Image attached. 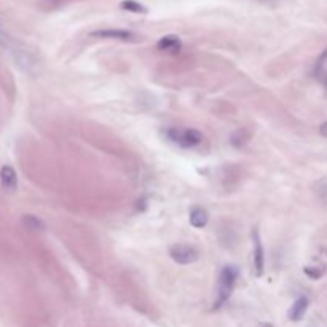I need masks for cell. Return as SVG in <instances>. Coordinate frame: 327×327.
Here are the masks:
<instances>
[{"label":"cell","mask_w":327,"mask_h":327,"mask_svg":"<svg viewBox=\"0 0 327 327\" xmlns=\"http://www.w3.org/2000/svg\"><path fill=\"white\" fill-rule=\"evenodd\" d=\"M260 327H273L271 324H260Z\"/></svg>","instance_id":"2e32d148"},{"label":"cell","mask_w":327,"mask_h":327,"mask_svg":"<svg viewBox=\"0 0 327 327\" xmlns=\"http://www.w3.org/2000/svg\"><path fill=\"white\" fill-rule=\"evenodd\" d=\"M157 48L161 52H171V53H178L182 48V42L178 35H165L163 39L158 40Z\"/></svg>","instance_id":"9c48e42d"},{"label":"cell","mask_w":327,"mask_h":327,"mask_svg":"<svg viewBox=\"0 0 327 327\" xmlns=\"http://www.w3.org/2000/svg\"><path fill=\"white\" fill-rule=\"evenodd\" d=\"M5 49L11 55V58H13L15 64L19 66L24 72H28L31 75L40 72V59L26 43L16 40L13 37Z\"/></svg>","instance_id":"6da1fadb"},{"label":"cell","mask_w":327,"mask_h":327,"mask_svg":"<svg viewBox=\"0 0 327 327\" xmlns=\"http://www.w3.org/2000/svg\"><path fill=\"white\" fill-rule=\"evenodd\" d=\"M166 136L172 144L182 148H195L203 142V134L193 128H169Z\"/></svg>","instance_id":"3957f363"},{"label":"cell","mask_w":327,"mask_h":327,"mask_svg":"<svg viewBox=\"0 0 327 327\" xmlns=\"http://www.w3.org/2000/svg\"><path fill=\"white\" fill-rule=\"evenodd\" d=\"M21 222L24 225V229H28L31 232H43L45 230V223L37 216H32V214H26Z\"/></svg>","instance_id":"8fae6325"},{"label":"cell","mask_w":327,"mask_h":327,"mask_svg":"<svg viewBox=\"0 0 327 327\" xmlns=\"http://www.w3.org/2000/svg\"><path fill=\"white\" fill-rule=\"evenodd\" d=\"M253 244H254V254H253L254 273H256V276H262L263 267H265V256H263V246H262L260 235L257 230L253 232Z\"/></svg>","instance_id":"5b68a950"},{"label":"cell","mask_w":327,"mask_h":327,"mask_svg":"<svg viewBox=\"0 0 327 327\" xmlns=\"http://www.w3.org/2000/svg\"><path fill=\"white\" fill-rule=\"evenodd\" d=\"M325 61H327V49H324V53L319 56V59H318V62H316V75H318V77H319L321 72H322V67H324V64H325Z\"/></svg>","instance_id":"5bb4252c"},{"label":"cell","mask_w":327,"mask_h":327,"mask_svg":"<svg viewBox=\"0 0 327 327\" xmlns=\"http://www.w3.org/2000/svg\"><path fill=\"white\" fill-rule=\"evenodd\" d=\"M305 274L310 276L311 280H319L322 273H324V268H319V267H305L304 268Z\"/></svg>","instance_id":"4fadbf2b"},{"label":"cell","mask_w":327,"mask_h":327,"mask_svg":"<svg viewBox=\"0 0 327 327\" xmlns=\"http://www.w3.org/2000/svg\"><path fill=\"white\" fill-rule=\"evenodd\" d=\"M120 7L127 11H131V13H141V15L147 13V8L142 4L136 2V0H123V2L120 4Z\"/></svg>","instance_id":"7c38bea8"},{"label":"cell","mask_w":327,"mask_h":327,"mask_svg":"<svg viewBox=\"0 0 327 327\" xmlns=\"http://www.w3.org/2000/svg\"><path fill=\"white\" fill-rule=\"evenodd\" d=\"M91 37H99V39H115L121 42H133L136 40V35L131 31L124 29H100L91 32Z\"/></svg>","instance_id":"8992f818"},{"label":"cell","mask_w":327,"mask_h":327,"mask_svg":"<svg viewBox=\"0 0 327 327\" xmlns=\"http://www.w3.org/2000/svg\"><path fill=\"white\" fill-rule=\"evenodd\" d=\"M263 2H270V0H263Z\"/></svg>","instance_id":"e0dca14e"},{"label":"cell","mask_w":327,"mask_h":327,"mask_svg":"<svg viewBox=\"0 0 327 327\" xmlns=\"http://www.w3.org/2000/svg\"><path fill=\"white\" fill-rule=\"evenodd\" d=\"M169 256L181 265H190L199 259V253L190 244H174L169 249Z\"/></svg>","instance_id":"277c9868"},{"label":"cell","mask_w":327,"mask_h":327,"mask_svg":"<svg viewBox=\"0 0 327 327\" xmlns=\"http://www.w3.org/2000/svg\"><path fill=\"white\" fill-rule=\"evenodd\" d=\"M308 305H310L308 297H305V295L298 297V298L294 301V304H292V307L289 308L287 318L291 319V321H294V322L300 321L301 318L305 316V313H307V310H308Z\"/></svg>","instance_id":"ba28073f"},{"label":"cell","mask_w":327,"mask_h":327,"mask_svg":"<svg viewBox=\"0 0 327 327\" xmlns=\"http://www.w3.org/2000/svg\"><path fill=\"white\" fill-rule=\"evenodd\" d=\"M238 268L235 265H227L223 267L220 274H219V287H217V300L214 301V310H219L220 307H223V304L230 298L236 280H238Z\"/></svg>","instance_id":"7a4b0ae2"},{"label":"cell","mask_w":327,"mask_h":327,"mask_svg":"<svg viewBox=\"0 0 327 327\" xmlns=\"http://www.w3.org/2000/svg\"><path fill=\"white\" fill-rule=\"evenodd\" d=\"M0 184H2L4 190L7 192H15L18 187V175L15 172V169L5 165L0 169Z\"/></svg>","instance_id":"52a82bcc"},{"label":"cell","mask_w":327,"mask_h":327,"mask_svg":"<svg viewBox=\"0 0 327 327\" xmlns=\"http://www.w3.org/2000/svg\"><path fill=\"white\" fill-rule=\"evenodd\" d=\"M209 222V214L205 208L201 206H195L190 209V223L193 225L195 229H203L206 227Z\"/></svg>","instance_id":"30bf717a"},{"label":"cell","mask_w":327,"mask_h":327,"mask_svg":"<svg viewBox=\"0 0 327 327\" xmlns=\"http://www.w3.org/2000/svg\"><path fill=\"white\" fill-rule=\"evenodd\" d=\"M319 133H321V136H324L325 139H327V121H324L321 127H319Z\"/></svg>","instance_id":"9a60e30c"}]
</instances>
